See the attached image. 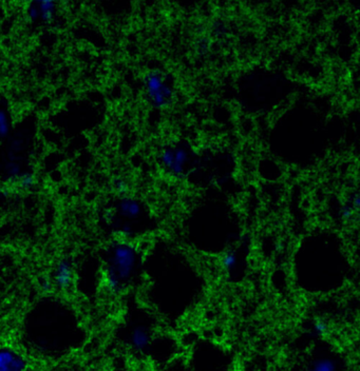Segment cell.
Segmentation results:
<instances>
[{
    "label": "cell",
    "mask_w": 360,
    "mask_h": 371,
    "mask_svg": "<svg viewBox=\"0 0 360 371\" xmlns=\"http://www.w3.org/2000/svg\"><path fill=\"white\" fill-rule=\"evenodd\" d=\"M35 136L30 128L15 127L11 135L0 145V173L15 184L29 169L30 158L34 151Z\"/></svg>",
    "instance_id": "1"
},
{
    "label": "cell",
    "mask_w": 360,
    "mask_h": 371,
    "mask_svg": "<svg viewBox=\"0 0 360 371\" xmlns=\"http://www.w3.org/2000/svg\"><path fill=\"white\" fill-rule=\"evenodd\" d=\"M140 254L128 240L109 247L106 260L105 285L111 292H121L133 280L139 270Z\"/></svg>",
    "instance_id": "2"
},
{
    "label": "cell",
    "mask_w": 360,
    "mask_h": 371,
    "mask_svg": "<svg viewBox=\"0 0 360 371\" xmlns=\"http://www.w3.org/2000/svg\"><path fill=\"white\" fill-rule=\"evenodd\" d=\"M145 218V208L141 200L131 196H124L115 204L113 210V222L117 231L128 240L131 234L139 230L142 220Z\"/></svg>",
    "instance_id": "3"
},
{
    "label": "cell",
    "mask_w": 360,
    "mask_h": 371,
    "mask_svg": "<svg viewBox=\"0 0 360 371\" xmlns=\"http://www.w3.org/2000/svg\"><path fill=\"white\" fill-rule=\"evenodd\" d=\"M144 89L148 100L155 109H165L173 102V88L170 87L165 75L159 70H153L146 74Z\"/></svg>",
    "instance_id": "4"
},
{
    "label": "cell",
    "mask_w": 360,
    "mask_h": 371,
    "mask_svg": "<svg viewBox=\"0 0 360 371\" xmlns=\"http://www.w3.org/2000/svg\"><path fill=\"white\" fill-rule=\"evenodd\" d=\"M160 160L168 173L181 176L185 173L189 164V151L184 147H167L162 152Z\"/></svg>",
    "instance_id": "5"
},
{
    "label": "cell",
    "mask_w": 360,
    "mask_h": 371,
    "mask_svg": "<svg viewBox=\"0 0 360 371\" xmlns=\"http://www.w3.org/2000/svg\"><path fill=\"white\" fill-rule=\"evenodd\" d=\"M59 3L54 1H33L26 7L28 19L39 26L53 23L59 15Z\"/></svg>",
    "instance_id": "6"
},
{
    "label": "cell",
    "mask_w": 360,
    "mask_h": 371,
    "mask_svg": "<svg viewBox=\"0 0 360 371\" xmlns=\"http://www.w3.org/2000/svg\"><path fill=\"white\" fill-rule=\"evenodd\" d=\"M51 282L54 288H57L61 292L71 288L74 283V268L69 260H61L55 265L52 272Z\"/></svg>",
    "instance_id": "7"
},
{
    "label": "cell",
    "mask_w": 360,
    "mask_h": 371,
    "mask_svg": "<svg viewBox=\"0 0 360 371\" xmlns=\"http://www.w3.org/2000/svg\"><path fill=\"white\" fill-rule=\"evenodd\" d=\"M25 356L11 347H0V371H26Z\"/></svg>",
    "instance_id": "8"
},
{
    "label": "cell",
    "mask_w": 360,
    "mask_h": 371,
    "mask_svg": "<svg viewBox=\"0 0 360 371\" xmlns=\"http://www.w3.org/2000/svg\"><path fill=\"white\" fill-rule=\"evenodd\" d=\"M151 342V332L144 324H135L129 329L128 343L135 352H142L149 347Z\"/></svg>",
    "instance_id": "9"
},
{
    "label": "cell",
    "mask_w": 360,
    "mask_h": 371,
    "mask_svg": "<svg viewBox=\"0 0 360 371\" xmlns=\"http://www.w3.org/2000/svg\"><path fill=\"white\" fill-rule=\"evenodd\" d=\"M15 129L13 110L10 102L0 96V145Z\"/></svg>",
    "instance_id": "10"
},
{
    "label": "cell",
    "mask_w": 360,
    "mask_h": 371,
    "mask_svg": "<svg viewBox=\"0 0 360 371\" xmlns=\"http://www.w3.org/2000/svg\"><path fill=\"white\" fill-rule=\"evenodd\" d=\"M305 371H339L335 359L329 356H321L314 359Z\"/></svg>",
    "instance_id": "11"
},
{
    "label": "cell",
    "mask_w": 360,
    "mask_h": 371,
    "mask_svg": "<svg viewBox=\"0 0 360 371\" xmlns=\"http://www.w3.org/2000/svg\"><path fill=\"white\" fill-rule=\"evenodd\" d=\"M221 266L224 272H236L239 267V258L235 251L225 252L221 258Z\"/></svg>",
    "instance_id": "12"
},
{
    "label": "cell",
    "mask_w": 360,
    "mask_h": 371,
    "mask_svg": "<svg viewBox=\"0 0 360 371\" xmlns=\"http://www.w3.org/2000/svg\"><path fill=\"white\" fill-rule=\"evenodd\" d=\"M15 184H17L18 188L25 191H29L34 188L36 184V176L32 171L27 172L23 174L21 178L16 180Z\"/></svg>",
    "instance_id": "13"
},
{
    "label": "cell",
    "mask_w": 360,
    "mask_h": 371,
    "mask_svg": "<svg viewBox=\"0 0 360 371\" xmlns=\"http://www.w3.org/2000/svg\"><path fill=\"white\" fill-rule=\"evenodd\" d=\"M314 334L318 336H323L329 332V326L325 324V321L317 320L313 324Z\"/></svg>",
    "instance_id": "14"
},
{
    "label": "cell",
    "mask_w": 360,
    "mask_h": 371,
    "mask_svg": "<svg viewBox=\"0 0 360 371\" xmlns=\"http://www.w3.org/2000/svg\"><path fill=\"white\" fill-rule=\"evenodd\" d=\"M115 189L119 193H121L122 196H126V192L128 191V184L125 180H119L115 184Z\"/></svg>",
    "instance_id": "15"
}]
</instances>
